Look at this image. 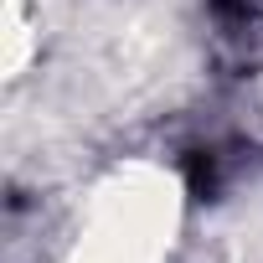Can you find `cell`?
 <instances>
[{
  "mask_svg": "<svg viewBox=\"0 0 263 263\" xmlns=\"http://www.w3.org/2000/svg\"><path fill=\"white\" fill-rule=\"evenodd\" d=\"M181 191L160 165H124L93 186L67 263H165Z\"/></svg>",
  "mask_w": 263,
  "mask_h": 263,
  "instance_id": "1",
  "label": "cell"
}]
</instances>
